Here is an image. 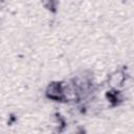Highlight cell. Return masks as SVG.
I'll return each mask as SVG.
<instances>
[{
    "instance_id": "cell-2",
    "label": "cell",
    "mask_w": 134,
    "mask_h": 134,
    "mask_svg": "<svg viewBox=\"0 0 134 134\" xmlns=\"http://www.w3.org/2000/svg\"><path fill=\"white\" fill-rule=\"evenodd\" d=\"M124 81H125V74H124L122 71L118 70V71L113 72L110 75V77H109V85L111 87H114L115 88V87L120 86L124 83Z\"/></svg>"
},
{
    "instance_id": "cell-1",
    "label": "cell",
    "mask_w": 134,
    "mask_h": 134,
    "mask_svg": "<svg viewBox=\"0 0 134 134\" xmlns=\"http://www.w3.org/2000/svg\"><path fill=\"white\" fill-rule=\"evenodd\" d=\"M46 94H47V96H48L49 98H51V99H55V100L62 99V98L64 97L63 87H62L60 84H57V83L50 84V85L47 87Z\"/></svg>"
}]
</instances>
